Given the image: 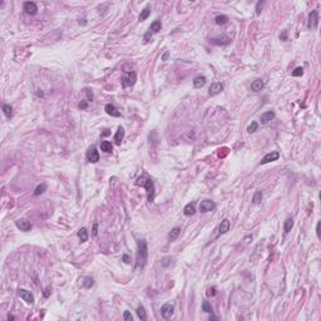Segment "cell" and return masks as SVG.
<instances>
[{"instance_id": "1", "label": "cell", "mask_w": 321, "mask_h": 321, "mask_svg": "<svg viewBox=\"0 0 321 321\" xmlns=\"http://www.w3.org/2000/svg\"><path fill=\"white\" fill-rule=\"evenodd\" d=\"M148 261V247H147V242L146 240H139L138 241V251L137 256H135V266L134 268H143L147 265Z\"/></svg>"}, {"instance_id": "2", "label": "cell", "mask_w": 321, "mask_h": 321, "mask_svg": "<svg viewBox=\"0 0 321 321\" xmlns=\"http://www.w3.org/2000/svg\"><path fill=\"white\" fill-rule=\"evenodd\" d=\"M135 186H139V187H143L147 189V196H148V201L149 202H153L154 199V183L151 178H148L146 176H141L137 178V181H135Z\"/></svg>"}, {"instance_id": "3", "label": "cell", "mask_w": 321, "mask_h": 321, "mask_svg": "<svg viewBox=\"0 0 321 321\" xmlns=\"http://www.w3.org/2000/svg\"><path fill=\"white\" fill-rule=\"evenodd\" d=\"M135 82H137V74L134 72H128L122 78V87L123 88L132 87V85L135 84Z\"/></svg>"}, {"instance_id": "4", "label": "cell", "mask_w": 321, "mask_h": 321, "mask_svg": "<svg viewBox=\"0 0 321 321\" xmlns=\"http://www.w3.org/2000/svg\"><path fill=\"white\" fill-rule=\"evenodd\" d=\"M173 311H174V306L172 304H165L161 309V313L165 319H171V316L173 315Z\"/></svg>"}, {"instance_id": "5", "label": "cell", "mask_w": 321, "mask_h": 321, "mask_svg": "<svg viewBox=\"0 0 321 321\" xmlns=\"http://www.w3.org/2000/svg\"><path fill=\"white\" fill-rule=\"evenodd\" d=\"M87 158L89 162L92 163H97L99 161V152L97 151V148L94 146H92L89 149H88V152H87Z\"/></svg>"}, {"instance_id": "6", "label": "cell", "mask_w": 321, "mask_h": 321, "mask_svg": "<svg viewBox=\"0 0 321 321\" xmlns=\"http://www.w3.org/2000/svg\"><path fill=\"white\" fill-rule=\"evenodd\" d=\"M216 208V204L215 202H212L210 201V199H204V201L201 202V204H199V211L201 212H210V211H213Z\"/></svg>"}, {"instance_id": "7", "label": "cell", "mask_w": 321, "mask_h": 321, "mask_svg": "<svg viewBox=\"0 0 321 321\" xmlns=\"http://www.w3.org/2000/svg\"><path fill=\"white\" fill-rule=\"evenodd\" d=\"M317 21H319V14H317V10H312V11L309 14L307 28H309V29L316 28V26H317Z\"/></svg>"}, {"instance_id": "8", "label": "cell", "mask_w": 321, "mask_h": 321, "mask_svg": "<svg viewBox=\"0 0 321 321\" xmlns=\"http://www.w3.org/2000/svg\"><path fill=\"white\" fill-rule=\"evenodd\" d=\"M17 227L19 228L20 231H24V232H28V231H30V228H32V225L30 222L28 220L25 218H21V220H18L17 222H15Z\"/></svg>"}, {"instance_id": "9", "label": "cell", "mask_w": 321, "mask_h": 321, "mask_svg": "<svg viewBox=\"0 0 321 321\" xmlns=\"http://www.w3.org/2000/svg\"><path fill=\"white\" fill-rule=\"evenodd\" d=\"M19 296L23 298V300L28 304H33L34 302V296L30 291H28V290H24V289H20L19 290Z\"/></svg>"}, {"instance_id": "10", "label": "cell", "mask_w": 321, "mask_h": 321, "mask_svg": "<svg viewBox=\"0 0 321 321\" xmlns=\"http://www.w3.org/2000/svg\"><path fill=\"white\" fill-rule=\"evenodd\" d=\"M279 157H280V153H279V152H270V153L265 154V157L262 158L261 165H266V163L277 161V159H279Z\"/></svg>"}, {"instance_id": "11", "label": "cell", "mask_w": 321, "mask_h": 321, "mask_svg": "<svg viewBox=\"0 0 321 321\" xmlns=\"http://www.w3.org/2000/svg\"><path fill=\"white\" fill-rule=\"evenodd\" d=\"M230 41H231V39L228 38L227 35H222V37L210 39V43H212V44H216V45H227V44H230Z\"/></svg>"}, {"instance_id": "12", "label": "cell", "mask_w": 321, "mask_h": 321, "mask_svg": "<svg viewBox=\"0 0 321 321\" xmlns=\"http://www.w3.org/2000/svg\"><path fill=\"white\" fill-rule=\"evenodd\" d=\"M23 6H24V10L28 14H30V15H35L37 11H38V6L34 2H25Z\"/></svg>"}, {"instance_id": "13", "label": "cell", "mask_w": 321, "mask_h": 321, "mask_svg": "<svg viewBox=\"0 0 321 321\" xmlns=\"http://www.w3.org/2000/svg\"><path fill=\"white\" fill-rule=\"evenodd\" d=\"M223 90V85L221 84L220 82H216V83H213L211 87H210V95H217V94H220L221 92Z\"/></svg>"}, {"instance_id": "14", "label": "cell", "mask_w": 321, "mask_h": 321, "mask_svg": "<svg viewBox=\"0 0 321 321\" xmlns=\"http://www.w3.org/2000/svg\"><path fill=\"white\" fill-rule=\"evenodd\" d=\"M104 109H105L107 114H109L111 117H120V112L113 104H105Z\"/></svg>"}, {"instance_id": "15", "label": "cell", "mask_w": 321, "mask_h": 321, "mask_svg": "<svg viewBox=\"0 0 321 321\" xmlns=\"http://www.w3.org/2000/svg\"><path fill=\"white\" fill-rule=\"evenodd\" d=\"M275 118V113L272 111H268L266 113H263L262 116H261V123L262 124H267L268 122H271Z\"/></svg>"}, {"instance_id": "16", "label": "cell", "mask_w": 321, "mask_h": 321, "mask_svg": "<svg viewBox=\"0 0 321 321\" xmlns=\"http://www.w3.org/2000/svg\"><path fill=\"white\" fill-rule=\"evenodd\" d=\"M218 230H220V233H227L228 231H230V221H228L227 218L222 220L221 221V223H220V227H218Z\"/></svg>"}, {"instance_id": "17", "label": "cell", "mask_w": 321, "mask_h": 321, "mask_svg": "<svg viewBox=\"0 0 321 321\" xmlns=\"http://www.w3.org/2000/svg\"><path fill=\"white\" fill-rule=\"evenodd\" d=\"M124 138V129H123V127H118V131L116 133V135H114V141H116V144H120L122 143V141Z\"/></svg>"}, {"instance_id": "18", "label": "cell", "mask_w": 321, "mask_h": 321, "mask_svg": "<svg viewBox=\"0 0 321 321\" xmlns=\"http://www.w3.org/2000/svg\"><path fill=\"white\" fill-rule=\"evenodd\" d=\"M263 87H265V82H263L262 79H256L252 84H251V89L253 92H260L263 89Z\"/></svg>"}, {"instance_id": "19", "label": "cell", "mask_w": 321, "mask_h": 321, "mask_svg": "<svg viewBox=\"0 0 321 321\" xmlns=\"http://www.w3.org/2000/svg\"><path fill=\"white\" fill-rule=\"evenodd\" d=\"M180 233H181V228L180 227L172 228V231H171L169 235H168V240L169 241H176L178 238V236H180Z\"/></svg>"}, {"instance_id": "20", "label": "cell", "mask_w": 321, "mask_h": 321, "mask_svg": "<svg viewBox=\"0 0 321 321\" xmlns=\"http://www.w3.org/2000/svg\"><path fill=\"white\" fill-rule=\"evenodd\" d=\"M78 237H79L80 242H87V241H88V237H89V235H88V231H87V228L82 227L80 230L78 231Z\"/></svg>"}, {"instance_id": "21", "label": "cell", "mask_w": 321, "mask_h": 321, "mask_svg": "<svg viewBox=\"0 0 321 321\" xmlns=\"http://www.w3.org/2000/svg\"><path fill=\"white\" fill-rule=\"evenodd\" d=\"M149 15H151V6H149V5H147L146 8L141 11V14H139V18H138V19H139V21H144V20H146V19H147Z\"/></svg>"}, {"instance_id": "22", "label": "cell", "mask_w": 321, "mask_h": 321, "mask_svg": "<svg viewBox=\"0 0 321 321\" xmlns=\"http://www.w3.org/2000/svg\"><path fill=\"white\" fill-rule=\"evenodd\" d=\"M101 149H102L103 152H105V153H112V151H113V146H112L111 142H108V141H103L102 143H101Z\"/></svg>"}, {"instance_id": "23", "label": "cell", "mask_w": 321, "mask_h": 321, "mask_svg": "<svg viewBox=\"0 0 321 321\" xmlns=\"http://www.w3.org/2000/svg\"><path fill=\"white\" fill-rule=\"evenodd\" d=\"M206 84V77H196L193 79V85L195 88H202L203 85Z\"/></svg>"}, {"instance_id": "24", "label": "cell", "mask_w": 321, "mask_h": 321, "mask_svg": "<svg viewBox=\"0 0 321 321\" xmlns=\"http://www.w3.org/2000/svg\"><path fill=\"white\" fill-rule=\"evenodd\" d=\"M195 212H196V210H195V204L193 203H188V204H186V207L183 208V213L186 216L195 215Z\"/></svg>"}, {"instance_id": "25", "label": "cell", "mask_w": 321, "mask_h": 321, "mask_svg": "<svg viewBox=\"0 0 321 321\" xmlns=\"http://www.w3.org/2000/svg\"><path fill=\"white\" fill-rule=\"evenodd\" d=\"M161 28H162L161 21H159V20H154L153 23L151 24V28H149V32H152V33H158V32L161 30Z\"/></svg>"}, {"instance_id": "26", "label": "cell", "mask_w": 321, "mask_h": 321, "mask_svg": "<svg viewBox=\"0 0 321 321\" xmlns=\"http://www.w3.org/2000/svg\"><path fill=\"white\" fill-rule=\"evenodd\" d=\"M292 227H294V220H292V218H287L286 221H285V225H283L285 233H289L291 231Z\"/></svg>"}, {"instance_id": "27", "label": "cell", "mask_w": 321, "mask_h": 321, "mask_svg": "<svg viewBox=\"0 0 321 321\" xmlns=\"http://www.w3.org/2000/svg\"><path fill=\"white\" fill-rule=\"evenodd\" d=\"M93 285H94L93 277L87 276V277H84V279H83V286H84L85 289H90L92 286H93Z\"/></svg>"}, {"instance_id": "28", "label": "cell", "mask_w": 321, "mask_h": 321, "mask_svg": "<svg viewBox=\"0 0 321 321\" xmlns=\"http://www.w3.org/2000/svg\"><path fill=\"white\" fill-rule=\"evenodd\" d=\"M215 21H216L217 25H223V24H226L227 21H228V17L227 15H217L216 19H215Z\"/></svg>"}, {"instance_id": "29", "label": "cell", "mask_w": 321, "mask_h": 321, "mask_svg": "<svg viewBox=\"0 0 321 321\" xmlns=\"http://www.w3.org/2000/svg\"><path fill=\"white\" fill-rule=\"evenodd\" d=\"M47 191V184L45 183H41V184H39V186L35 188V191H34V196H39V195H41V193H44V192Z\"/></svg>"}, {"instance_id": "30", "label": "cell", "mask_w": 321, "mask_h": 321, "mask_svg": "<svg viewBox=\"0 0 321 321\" xmlns=\"http://www.w3.org/2000/svg\"><path fill=\"white\" fill-rule=\"evenodd\" d=\"M261 199H262V192L261 191H256L253 197H252V203L253 204H259L261 202Z\"/></svg>"}, {"instance_id": "31", "label": "cell", "mask_w": 321, "mask_h": 321, "mask_svg": "<svg viewBox=\"0 0 321 321\" xmlns=\"http://www.w3.org/2000/svg\"><path fill=\"white\" fill-rule=\"evenodd\" d=\"M137 315H138V317L142 321H144L147 319V313H146V310H144L143 306H139V307H137Z\"/></svg>"}, {"instance_id": "32", "label": "cell", "mask_w": 321, "mask_h": 321, "mask_svg": "<svg viewBox=\"0 0 321 321\" xmlns=\"http://www.w3.org/2000/svg\"><path fill=\"white\" fill-rule=\"evenodd\" d=\"M3 112H4V114L8 118H11V116H13V108L11 107L9 105V104H5L4 107H3Z\"/></svg>"}, {"instance_id": "33", "label": "cell", "mask_w": 321, "mask_h": 321, "mask_svg": "<svg viewBox=\"0 0 321 321\" xmlns=\"http://www.w3.org/2000/svg\"><path fill=\"white\" fill-rule=\"evenodd\" d=\"M257 128H259V124H257V122H252L251 124L248 126V128H247V132H248V133H253V132H256V131H257Z\"/></svg>"}, {"instance_id": "34", "label": "cell", "mask_w": 321, "mask_h": 321, "mask_svg": "<svg viewBox=\"0 0 321 321\" xmlns=\"http://www.w3.org/2000/svg\"><path fill=\"white\" fill-rule=\"evenodd\" d=\"M202 310L204 311V312H211L212 313V307H211V305H210V302L208 301H203V304H202Z\"/></svg>"}, {"instance_id": "35", "label": "cell", "mask_w": 321, "mask_h": 321, "mask_svg": "<svg viewBox=\"0 0 321 321\" xmlns=\"http://www.w3.org/2000/svg\"><path fill=\"white\" fill-rule=\"evenodd\" d=\"M304 74V69L301 67H297L294 72H292V77H301Z\"/></svg>"}, {"instance_id": "36", "label": "cell", "mask_w": 321, "mask_h": 321, "mask_svg": "<svg viewBox=\"0 0 321 321\" xmlns=\"http://www.w3.org/2000/svg\"><path fill=\"white\" fill-rule=\"evenodd\" d=\"M171 261H172V260H171V257H163L162 261H161V265H162L163 267H167V266L169 265V263H171Z\"/></svg>"}, {"instance_id": "37", "label": "cell", "mask_w": 321, "mask_h": 321, "mask_svg": "<svg viewBox=\"0 0 321 321\" xmlns=\"http://www.w3.org/2000/svg\"><path fill=\"white\" fill-rule=\"evenodd\" d=\"M262 6H263V2H259L257 4H256V15H260L261 14Z\"/></svg>"}, {"instance_id": "38", "label": "cell", "mask_w": 321, "mask_h": 321, "mask_svg": "<svg viewBox=\"0 0 321 321\" xmlns=\"http://www.w3.org/2000/svg\"><path fill=\"white\" fill-rule=\"evenodd\" d=\"M123 319L126 320V321H132V315H131V312L129 311H124V313H123Z\"/></svg>"}, {"instance_id": "39", "label": "cell", "mask_w": 321, "mask_h": 321, "mask_svg": "<svg viewBox=\"0 0 321 321\" xmlns=\"http://www.w3.org/2000/svg\"><path fill=\"white\" fill-rule=\"evenodd\" d=\"M85 93H87V95H88V101H93V92H92L90 89H85Z\"/></svg>"}, {"instance_id": "40", "label": "cell", "mask_w": 321, "mask_h": 321, "mask_svg": "<svg viewBox=\"0 0 321 321\" xmlns=\"http://www.w3.org/2000/svg\"><path fill=\"white\" fill-rule=\"evenodd\" d=\"M280 39L283 40V41H286V40H287V30H283V32L280 34Z\"/></svg>"}, {"instance_id": "41", "label": "cell", "mask_w": 321, "mask_h": 321, "mask_svg": "<svg viewBox=\"0 0 321 321\" xmlns=\"http://www.w3.org/2000/svg\"><path fill=\"white\" fill-rule=\"evenodd\" d=\"M207 295H208V296H215V295H216V287H211V289L207 291Z\"/></svg>"}, {"instance_id": "42", "label": "cell", "mask_w": 321, "mask_h": 321, "mask_svg": "<svg viewBox=\"0 0 321 321\" xmlns=\"http://www.w3.org/2000/svg\"><path fill=\"white\" fill-rule=\"evenodd\" d=\"M87 105H88L87 101H82V102L79 103V108H80V109H85V108H87Z\"/></svg>"}, {"instance_id": "43", "label": "cell", "mask_w": 321, "mask_h": 321, "mask_svg": "<svg viewBox=\"0 0 321 321\" xmlns=\"http://www.w3.org/2000/svg\"><path fill=\"white\" fill-rule=\"evenodd\" d=\"M152 37V32H148L146 35H144V43H147L148 40H149V38Z\"/></svg>"}, {"instance_id": "44", "label": "cell", "mask_w": 321, "mask_h": 321, "mask_svg": "<svg viewBox=\"0 0 321 321\" xmlns=\"http://www.w3.org/2000/svg\"><path fill=\"white\" fill-rule=\"evenodd\" d=\"M168 56H169V52H168V50H166V52H165V54H163V56H162V60H165V62H166V60H168Z\"/></svg>"}, {"instance_id": "45", "label": "cell", "mask_w": 321, "mask_h": 321, "mask_svg": "<svg viewBox=\"0 0 321 321\" xmlns=\"http://www.w3.org/2000/svg\"><path fill=\"white\" fill-rule=\"evenodd\" d=\"M97 235H98V225L94 223V226H93V236H97Z\"/></svg>"}, {"instance_id": "46", "label": "cell", "mask_w": 321, "mask_h": 321, "mask_svg": "<svg viewBox=\"0 0 321 321\" xmlns=\"http://www.w3.org/2000/svg\"><path fill=\"white\" fill-rule=\"evenodd\" d=\"M320 226H321V223L317 222V225H316V233H317V237H320Z\"/></svg>"}, {"instance_id": "47", "label": "cell", "mask_w": 321, "mask_h": 321, "mask_svg": "<svg viewBox=\"0 0 321 321\" xmlns=\"http://www.w3.org/2000/svg\"><path fill=\"white\" fill-rule=\"evenodd\" d=\"M123 261L126 263H129V256H128V255H123Z\"/></svg>"}, {"instance_id": "48", "label": "cell", "mask_w": 321, "mask_h": 321, "mask_svg": "<svg viewBox=\"0 0 321 321\" xmlns=\"http://www.w3.org/2000/svg\"><path fill=\"white\" fill-rule=\"evenodd\" d=\"M109 133H111L109 131H107V129H105V132H103V134H102V135H108Z\"/></svg>"}, {"instance_id": "49", "label": "cell", "mask_w": 321, "mask_h": 321, "mask_svg": "<svg viewBox=\"0 0 321 321\" xmlns=\"http://www.w3.org/2000/svg\"><path fill=\"white\" fill-rule=\"evenodd\" d=\"M44 296H45V297H48V296H49V290H45V292H44Z\"/></svg>"}, {"instance_id": "50", "label": "cell", "mask_w": 321, "mask_h": 321, "mask_svg": "<svg viewBox=\"0 0 321 321\" xmlns=\"http://www.w3.org/2000/svg\"><path fill=\"white\" fill-rule=\"evenodd\" d=\"M251 238H252L251 236H247V237L245 238V241H246V242H250V240H251Z\"/></svg>"}, {"instance_id": "51", "label": "cell", "mask_w": 321, "mask_h": 321, "mask_svg": "<svg viewBox=\"0 0 321 321\" xmlns=\"http://www.w3.org/2000/svg\"><path fill=\"white\" fill-rule=\"evenodd\" d=\"M14 319H15V317H14L13 315H9V316H8V320H14Z\"/></svg>"}]
</instances>
